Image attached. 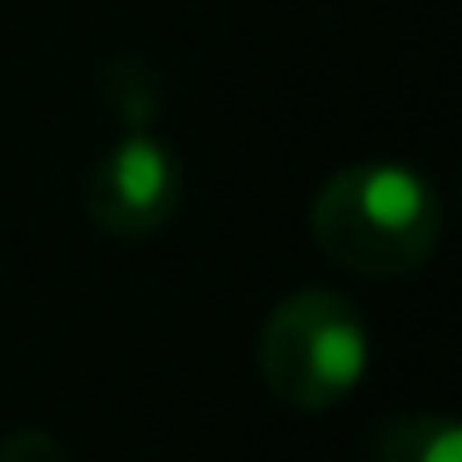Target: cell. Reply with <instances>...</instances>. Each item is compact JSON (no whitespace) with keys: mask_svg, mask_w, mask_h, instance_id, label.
Masks as SVG:
<instances>
[{"mask_svg":"<svg viewBox=\"0 0 462 462\" xmlns=\"http://www.w3.org/2000/svg\"><path fill=\"white\" fill-rule=\"evenodd\" d=\"M309 229L338 269L358 279H402L438 249L442 204L408 164H348L313 194Z\"/></svg>","mask_w":462,"mask_h":462,"instance_id":"cell-1","label":"cell"},{"mask_svg":"<svg viewBox=\"0 0 462 462\" xmlns=\"http://www.w3.org/2000/svg\"><path fill=\"white\" fill-rule=\"evenodd\" d=\"M363 368H368V328L343 293L299 289L263 319L259 378L289 408H333L358 388Z\"/></svg>","mask_w":462,"mask_h":462,"instance_id":"cell-2","label":"cell"},{"mask_svg":"<svg viewBox=\"0 0 462 462\" xmlns=\"http://www.w3.org/2000/svg\"><path fill=\"white\" fill-rule=\"evenodd\" d=\"M180 160L150 130H125L85 174V214L115 239L160 234L180 209Z\"/></svg>","mask_w":462,"mask_h":462,"instance_id":"cell-3","label":"cell"},{"mask_svg":"<svg viewBox=\"0 0 462 462\" xmlns=\"http://www.w3.org/2000/svg\"><path fill=\"white\" fill-rule=\"evenodd\" d=\"M368 462H462V432L438 412H402L373 428Z\"/></svg>","mask_w":462,"mask_h":462,"instance_id":"cell-4","label":"cell"},{"mask_svg":"<svg viewBox=\"0 0 462 462\" xmlns=\"http://www.w3.org/2000/svg\"><path fill=\"white\" fill-rule=\"evenodd\" d=\"M100 100L120 130H150L160 115V80L140 55H115L100 70Z\"/></svg>","mask_w":462,"mask_h":462,"instance_id":"cell-5","label":"cell"},{"mask_svg":"<svg viewBox=\"0 0 462 462\" xmlns=\"http://www.w3.org/2000/svg\"><path fill=\"white\" fill-rule=\"evenodd\" d=\"M0 462H70V448L45 428H15L0 438Z\"/></svg>","mask_w":462,"mask_h":462,"instance_id":"cell-6","label":"cell"}]
</instances>
